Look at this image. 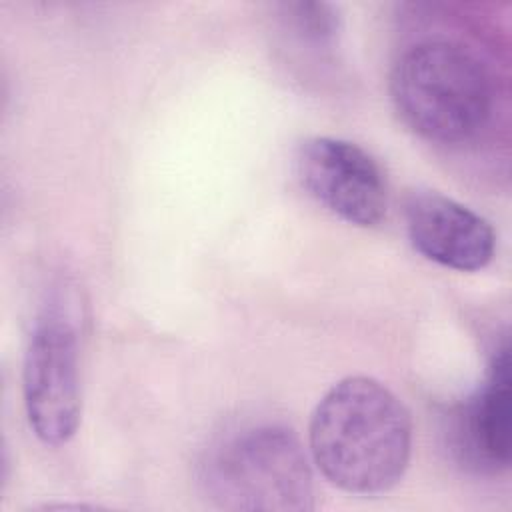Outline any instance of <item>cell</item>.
<instances>
[{
    "mask_svg": "<svg viewBox=\"0 0 512 512\" xmlns=\"http://www.w3.org/2000/svg\"><path fill=\"white\" fill-rule=\"evenodd\" d=\"M308 450L332 486L360 496L388 492L410 462V412L376 378H342L312 412Z\"/></svg>",
    "mask_w": 512,
    "mask_h": 512,
    "instance_id": "1",
    "label": "cell"
},
{
    "mask_svg": "<svg viewBox=\"0 0 512 512\" xmlns=\"http://www.w3.org/2000/svg\"><path fill=\"white\" fill-rule=\"evenodd\" d=\"M388 92L402 122L438 144L474 138L486 126L494 102L484 64L450 40L408 48L390 72Z\"/></svg>",
    "mask_w": 512,
    "mask_h": 512,
    "instance_id": "2",
    "label": "cell"
},
{
    "mask_svg": "<svg viewBox=\"0 0 512 512\" xmlns=\"http://www.w3.org/2000/svg\"><path fill=\"white\" fill-rule=\"evenodd\" d=\"M200 484L224 510L314 508L308 454L300 438L282 424H254L224 438L204 460Z\"/></svg>",
    "mask_w": 512,
    "mask_h": 512,
    "instance_id": "3",
    "label": "cell"
},
{
    "mask_svg": "<svg viewBox=\"0 0 512 512\" xmlns=\"http://www.w3.org/2000/svg\"><path fill=\"white\" fill-rule=\"evenodd\" d=\"M26 418L48 446L66 444L80 426L78 334L60 310H46L34 324L22 364Z\"/></svg>",
    "mask_w": 512,
    "mask_h": 512,
    "instance_id": "4",
    "label": "cell"
},
{
    "mask_svg": "<svg viewBox=\"0 0 512 512\" xmlns=\"http://www.w3.org/2000/svg\"><path fill=\"white\" fill-rule=\"evenodd\" d=\"M294 172L302 188L340 220L372 228L388 210V186L380 164L358 144L312 136L298 144Z\"/></svg>",
    "mask_w": 512,
    "mask_h": 512,
    "instance_id": "5",
    "label": "cell"
},
{
    "mask_svg": "<svg viewBox=\"0 0 512 512\" xmlns=\"http://www.w3.org/2000/svg\"><path fill=\"white\" fill-rule=\"evenodd\" d=\"M404 222L414 250L440 266L476 272L494 256L490 222L440 192H412L404 204Z\"/></svg>",
    "mask_w": 512,
    "mask_h": 512,
    "instance_id": "6",
    "label": "cell"
},
{
    "mask_svg": "<svg viewBox=\"0 0 512 512\" xmlns=\"http://www.w3.org/2000/svg\"><path fill=\"white\" fill-rule=\"evenodd\" d=\"M460 438L468 458L488 470L510 464V362L508 344L492 358L488 374L460 416Z\"/></svg>",
    "mask_w": 512,
    "mask_h": 512,
    "instance_id": "7",
    "label": "cell"
},
{
    "mask_svg": "<svg viewBox=\"0 0 512 512\" xmlns=\"http://www.w3.org/2000/svg\"><path fill=\"white\" fill-rule=\"evenodd\" d=\"M298 32L314 42H330L338 32V14L324 2H298L288 6Z\"/></svg>",
    "mask_w": 512,
    "mask_h": 512,
    "instance_id": "8",
    "label": "cell"
}]
</instances>
